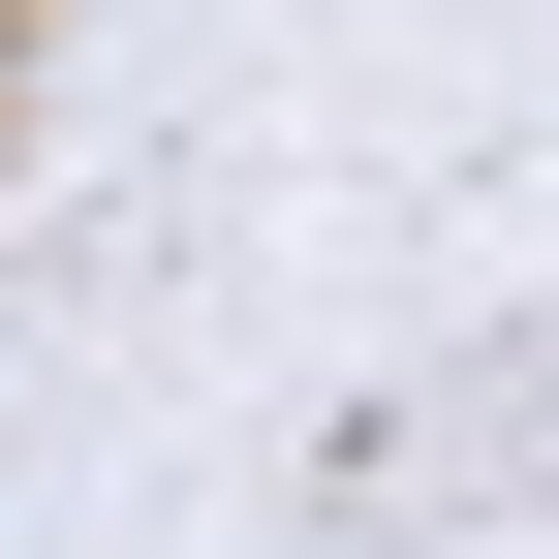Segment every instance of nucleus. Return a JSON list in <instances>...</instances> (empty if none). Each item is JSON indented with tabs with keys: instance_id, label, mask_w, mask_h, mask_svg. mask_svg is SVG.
I'll list each match as a JSON object with an SVG mask.
<instances>
[]
</instances>
